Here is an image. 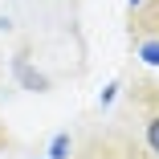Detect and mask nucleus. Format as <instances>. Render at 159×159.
<instances>
[{
	"label": "nucleus",
	"instance_id": "nucleus-1",
	"mask_svg": "<svg viewBox=\"0 0 159 159\" xmlns=\"http://www.w3.org/2000/svg\"><path fill=\"white\" fill-rule=\"evenodd\" d=\"M147 147L159 155V114H155V118H147Z\"/></svg>",
	"mask_w": 159,
	"mask_h": 159
},
{
	"label": "nucleus",
	"instance_id": "nucleus-2",
	"mask_svg": "<svg viewBox=\"0 0 159 159\" xmlns=\"http://www.w3.org/2000/svg\"><path fill=\"white\" fill-rule=\"evenodd\" d=\"M66 151H70V135H57L49 147V159H66Z\"/></svg>",
	"mask_w": 159,
	"mask_h": 159
},
{
	"label": "nucleus",
	"instance_id": "nucleus-4",
	"mask_svg": "<svg viewBox=\"0 0 159 159\" xmlns=\"http://www.w3.org/2000/svg\"><path fill=\"white\" fill-rule=\"evenodd\" d=\"M131 4H143V0H131Z\"/></svg>",
	"mask_w": 159,
	"mask_h": 159
},
{
	"label": "nucleus",
	"instance_id": "nucleus-3",
	"mask_svg": "<svg viewBox=\"0 0 159 159\" xmlns=\"http://www.w3.org/2000/svg\"><path fill=\"white\" fill-rule=\"evenodd\" d=\"M139 53H143V61L159 66V41H143V45H139Z\"/></svg>",
	"mask_w": 159,
	"mask_h": 159
}]
</instances>
